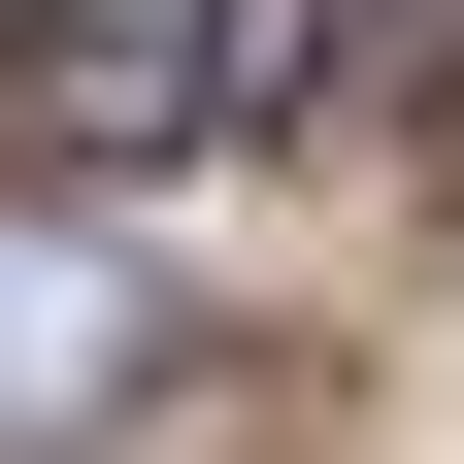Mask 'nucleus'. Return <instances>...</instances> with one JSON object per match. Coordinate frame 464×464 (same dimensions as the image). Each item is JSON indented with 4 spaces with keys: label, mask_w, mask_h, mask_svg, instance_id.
<instances>
[{
    "label": "nucleus",
    "mask_w": 464,
    "mask_h": 464,
    "mask_svg": "<svg viewBox=\"0 0 464 464\" xmlns=\"http://www.w3.org/2000/svg\"><path fill=\"white\" fill-rule=\"evenodd\" d=\"M232 67H266V0H0V133H34V166L232 133Z\"/></svg>",
    "instance_id": "1"
},
{
    "label": "nucleus",
    "mask_w": 464,
    "mask_h": 464,
    "mask_svg": "<svg viewBox=\"0 0 464 464\" xmlns=\"http://www.w3.org/2000/svg\"><path fill=\"white\" fill-rule=\"evenodd\" d=\"M100 398H133V299H100V266H34V232H0V464H67Z\"/></svg>",
    "instance_id": "2"
}]
</instances>
